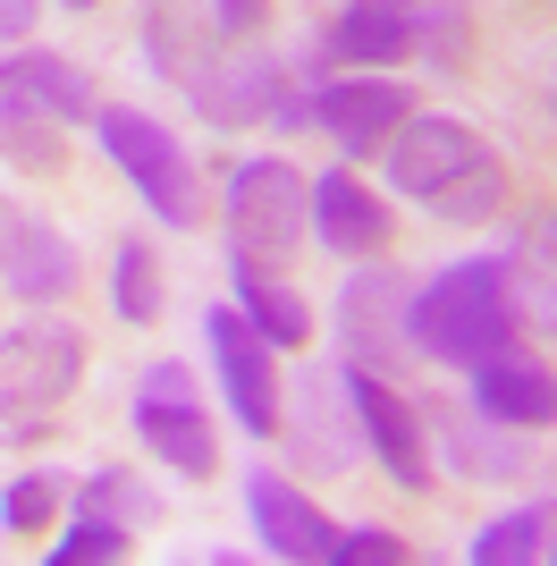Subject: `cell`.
I'll list each match as a JSON object with an SVG mask.
<instances>
[{"instance_id": "cell-17", "label": "cell", "mask_w": 557, "mask_h": 566, "mask_svg": "<svg viewBox=\"0 0 557 566\" xmlns=\"http://www.w3.org/2000/svg\"><path fill=\"white\" fill-rule=\"evenodd\" d=\"M0 69L18 76L25 94L43 102L60 127H76V118H93V76L76 69V60H60V51H43V43H18V60H0Z\"/></svg>"}, {"instance_id": "cell-6", "label": "cell", "mask_w": 557, "mask_h": 566, "mask_svg": "<svg viewBox=\"0 0 557 566\" xmlns=\"http://www.w3.org/2000/svg\"><path fill=\"white\" fill-rule=\"evenodd\" d=\"M127 423H136V440L161 457L169 473H186V482H203V473L220 465V449H211V415H203V389H195V373H186V364H153V373L136 380Z\"/></svg>"}, {"instance_id": "cell-15", "label": "cell", "mask_w": 557, "mask_h": 566, "mask_svg": "<svg viewBox=\"0 0 557 566\" xmlns=\"http://www.w3.org/2000/svg\"><path fill=\"white\" fill-rule=\"evenodd\" d=\"M144 60L169 76V85H195V76L220 60V25H211L203 0H144Z\"/></svg>"}, {"instance_id": "cell-18", "label": "cell", "mask_w": 557, "mask_h": 566, "mask_svg": "<svg viewBox=\"0 0 557 566\" xmlns=\"http://www.w3.org/2000/svg\"><path fill=\"white\" fill-rule=\"evenodd\" d=\"M0 161L9 169H60V118L0 69Z\"/></svg>"}, {"instance_id": "cell-27", "label": "cell", "mask_w": 557, "mask_h": 566, "mask_svg": "<svg viewBox=\"0 0 557 566\" xmlns=\"http://www.w3.org/2000/svg\"><path fill=\"white\" fill-rule=\"evenodd\" d=\"M211 9V25H220V43H245L262 18H271V0H203Z\"/></svg>"}, {"instance_id": "cell-11", "label": "cell", "mask_w": 557, "mask_h": 566, "mask_svg": "<svg viewBox=\"0 0 557 566\" xmlns=\"http://www.w3.org/2000/svg\"><path fill=\"white\" fill-rule=\"evenodd\" d=\"M422 9L431 0H347L322 34V60L329 69H397V60H414L422 43Z\"/></svg>"}, {"instance_id": "cell-29", "label": "cell", "mask_w": 557, "mask_h": 566, "mask_svg": "<svg viewBox=\"0 0 557 566\" xmlns=\"http://www.w3.org/2000/svg\"><path fill=\"white\" fill-rule=\"evenodd\" d=\"M34 34V0H0V43H25Z\"/></svg>"}, {"instance_id": "cell-22", "label": "cell", "mask_w": 557, "mask_h": 566, "mask_svg": "<svg viewBox=\"0 0 557 566\" xmlns=\"http://www.w3.org/2000/svg\"><path fill=\"white\" fill-rule=\"evenodd\" d=\"M111 305H118V322H136V331L161 322V262H153V245H136V237L111 254Z\"/></svg>"}, {"instance_id": "cell-2", "label": "cell", "mask_w": 557, "mask_h": 566, "mask_svg": "<svg viewBox=\"0 0 557 566\" xmlns=\"http://www.w3.org/2000/svg\"><path fill=\"white\" fill-rule=\"evenodd\" d=\"M515 296H507V262H448L440 280H422L414 296H406V338H414L431 364H482V355L515 347Z\"/></svg>"}, {"instance_id": "cell-4", "label": "cell", "mask_w": 557, "mask_h": 566, "mask_svg": "<svg viewBox=\"0 0 557 566\" xmlns=\"http://www.w3.org/2000/svg\"><path fill=\"white\" fill-rule=\"evenodd\" d=\"M93 144H102L118 161V178L153 203L161 229H195V220H203V203H195V161H186V144L169 136L161 118H144L136 102H102V111H93Z\"/></svg>"}, {"instance_id": "cell-23", "label": "cell", "mask_w": 557, "mask_h": 566, "mask_svg": "<svg viewBox=\"0 0 557 566\" xmlns=\"http://www.w3.org/2000/svg\"><path fill=\"white\" fill-rule=\"evenodd\" d=\"M118 558H127V524L102 507H76V524L51 542V566H118Z\"/></svg>"}, {"instance_id": "cell-16", "label": "cell", "mask_w": 557, "mask_h": 566, "mask_svg": "<svg viewBox=\"0 0 557 566\" xmlns=\"http://www.w3.org/2000/svg\"><path fill=\"white\" fill-rule=\"evenodd\" d=\"M76 287V245L51 220H18V237H9V296H25V305H51V296H69Z\"/></svg>"}, {"instance_id": "cell-1", "label": "cell", "mask_w": 557, "mask_h": 566, "mask_svg": "<svg viewBox=\"0 0 557 566\" xmlns=\"http://www.w3.org/2000/svg\"><path fill=\"white\" fill-rule=\"evenodd\" d=\"M380 153H389V187L414 195V212L448 220V229H482L490 212H507V195H515L507 161L482 144V127L440 118V111H414Z\"/></svg>"}, {"instance_id": "cell-7", "label": "cell", "mask_w": 557, "mask_h": 566, "mask_svg": "<svg viewBox=\"0 0 557 566\" xmlns=\"http://www.w3.org/2000/svg\"><path fill=\"white\" fill-rule=\"evenodd\" d=\"M304 118H313V127L347 153V161H364V153H380V144L414 118V94H406L397 76H380V69H371V76H364V69H338L329 85H313V94H304Z\"/></svg>"}, {"instance_id": "cell-13", "label": "cell", "mask_w": 557, "mask_h": 566, "mask_svg": "<svg viewBox=\"0 0 557 566\" xmlns=\"http://www.w3.org/2000/svg\"><path fill=\"white\" fill-rule=\"evenodd\" d=\"M313 237H322L338 262H371V254H389L397 220H389V203H380V195L338 161V169L313 178Z\"/></svg>"}, {"instance_id": "cell-26", "label": "cell", "mask_w": 557, "mask_h": 566, "mask_svg": "<svg viewBox=\"0 0 557 566\" xmlns=\"http://www.w3.org/2000/svg\"><path fill=\"white\" fill-rule=\"evenodd\" d=\"M85 507H102V516H153V499H144L127 473H111V465L85 482Z\"/></svg>"}, {"instance_id": "cell-31", "label": "cell", "mask_w": 557, "mask_h": 566, "mask_svg": "<svg viewBox=\"0 0 557 566\" xmlns=\"http://www.w3.org/2000/svg\"><path fill=\"white\" fill-rule=\"evenodd\" d=\"M69 9H93V0H69Z\"/></svg>"}, {"instance_id": "cell-3", "label": "cell", "mask_w": 557, "mask_h": 566, "mask_svg": "<svg viewBox=\"0 0 557 566\" xmlns=\"http://www.w3.org/2000/svg\"><path fill=\"white\" fill-rule=\"evenodd\" d=\"M220 229H229V271H287L296 245L313 237V178L287 153H254L229 169L220 195Z\"/></svg>"}, {"instance_id": "cell-30", "label": "cell", "mask_w": 557, "mask_h": 566, "mask_svg": "<svg viewBox=\"0 0 557 566\" xmlns=\"http://www.w3.org/2000/svg\"><path fill=\"white\" fill-rule=\"evenodd\" d=\"M9 237H18V212L0 203V271H9Z\"/></svg>"}, {"instance_id": "cell-12", "label": "cell", "mask_w": 557, "mask_h": 566, "mask_svg": "<svg viewBox=\"0 0 557 566\" xmlns=\"http://www.w3.org/2000/svg\"><path fill=\"white\" fill-rule=\"evenodd\" d=\"M464 406L490 415V423H507V431H549L557 423V373H549V364H533L524 347H498V355L473 364Z\"/></svg>"}, {"instance_id": "cell-28", "label": "cell", "mask_w": 557, "mask_h": 566, "mask_svg": "<svg viewBox=\"0 0 557 566\" xmlns=\"http://www.w3.org/2000/svg\"><path fill=\"white\" fill-rule=\"evenodd\" d=\"M524 254H533V271L557 287V212L549 220H533V237H524Z\"/></svg>"}, {"instance_id": "cell-5", "label": "cell", "mask_w": 557, "mask_h": 566, "mask_svg": "<svg viewBox=\"0 0 557 566\" xmlns=\"http://www.w3.org/2000/svg\"><path fill=\"white\" fill-rule=\"evenodd\" d=\"M85 331L76 322H18V331H0V423H43L51 406L76 398V380H85Z\"/></svg>"}, {"instance_id": "cell-21", "label": "cell", "mask_w": 557, "mask_h": 566, "mask_svg": "<svg viewBox=\"0 0 557 566\" xmlns=\"http://www.w3.org/2000/svg\"><path fill=\"white\" fill-rule=\"evenodd\" d=\"M440 431H448V457H456L464 473H473V482H515V473H524V449H515V440H498V431H490V415H482V431H473V406H448L440 415Z\"/></svg>"}, {"instance_id": "cell-32", "label": "cell", "mask_w": 557, "mask_h": 566, "mask_svg": "<svg viewBox=\"0 0 557 566\" xmlns=\"http://www.w3.org/2000/svg\"><path fill=\"white\" fill-rule=\"evenodd\" d=\"M549 558H557V542H549Z\"/></svg>"}, {"instance_id": "cell-14", "label": "cell", "mask_w": 557, "mask_h": 566, "mask_svg": "<svg viewBox=\"0 0 557 566\" xmlns=\"http://www.w3.org/2000/svg\"><path fill=\"white\" fill-rule=\"evenodd\" d=\"M245 516H254L262 549L271 558H296V566H338V524L296 491V482H278V473H254L245 482Z\"/></svg>"}, {"instance_id": "cell-24", "label": "cell", "mask_w": 557, "mask_h": 566, "mask_svg": "<svg viewBox=\"0 0 557 566\" xmlns=\"http://www.w3.org/2000/svg\"><path fill=\"white\" fill-rule=\"evenodd\" d=\"M60 524V482L51 473H18L0 491V533H51Z\"/></svg>"}, {"instance_id": "cell-10", "label": "cell", "mask_w": 557, "mask_h": 566, "mask_svg": "<svg viewBox=\"0 0 557 566\" xmlns=\"http://www.w3.org/2000/svg\"><path fill=\"white\" fill-rule=\"evenodd\" d=\"M338 380H347V406H355V423H364L371 457H380V473L406 482V491H422V482H431V449H422L414 398H406L389 373H364V364H338Z\"/></svg>"}, {"instance_id": "cell-25", "label": "cell", "mask_w": 557, "mask_h": 566, "mask_svg": "<svg viewBox=\"0 0 557 566\" xmlns=\"http://www.w3.org/2000/svg\"><path fill=\"white\" fill-rule=\"evenodd\" d=\"M338 566H406V542L389 524H338Z\"/></svg>"}, {"instance_id": "cell-8", "label": "cell", "mask_w": 557, "mask_h": 566, "mask_svg": "<svg viewBox=\"0 0 557 566\" xmlns=\"http://www.w3.org/2000/svg\"><path fill=\"white\" fill-rule=\"evenodd\" d=\"M203 338H211V373H220V398H229V415L254 440H271L278 431V364H271V338L245 322V305H220L203 313Z\"/></svg>"}, {"instance_id": "cell-9", "label": "cell", "mask_w": 557, "mask_h": 566, "mask_svg": "<svg viewBox=\"0 0 557 566\" xmlns=\"http://www.w3.org/2000/svg\"><path fill=\"white\" fill-rule=\"evenodd\" d=\"M406 296L414 287L397 280L389 262H355L347 271V296H338V331H347V364H364V373H389L406 364Z\"/></svg>"}, {"instance_id": "cell-19", "label": "cell", "mask_w": 557, "mask_h": 566, "mask_svg": "<svg viewBox=\"0 0 557 566\" xmlns=\"http://www.w3.org/2000/svg\"><path fill=\"white\" fill-rule=\"evenodd\" d=\"M237 305H245V322H254L278 355H296L304 338H313V305H304L287 280H271V271H237Z\"/></svg>"}, {"instance_id": "cell-20", "label": "cell", "mask_w": 557, "mask_h": 566, "mask_svg": "<svg viewBox=\"0 0 557 566\" xmlns=\"http://www.w3.org/2000/svg\"><path fill=\"white\" fill-rule=\"evenodd\" d=\"M473 566H533L549 558V507H507V516H490L473 542H464Z\"/></svg>"}]
</instances>
